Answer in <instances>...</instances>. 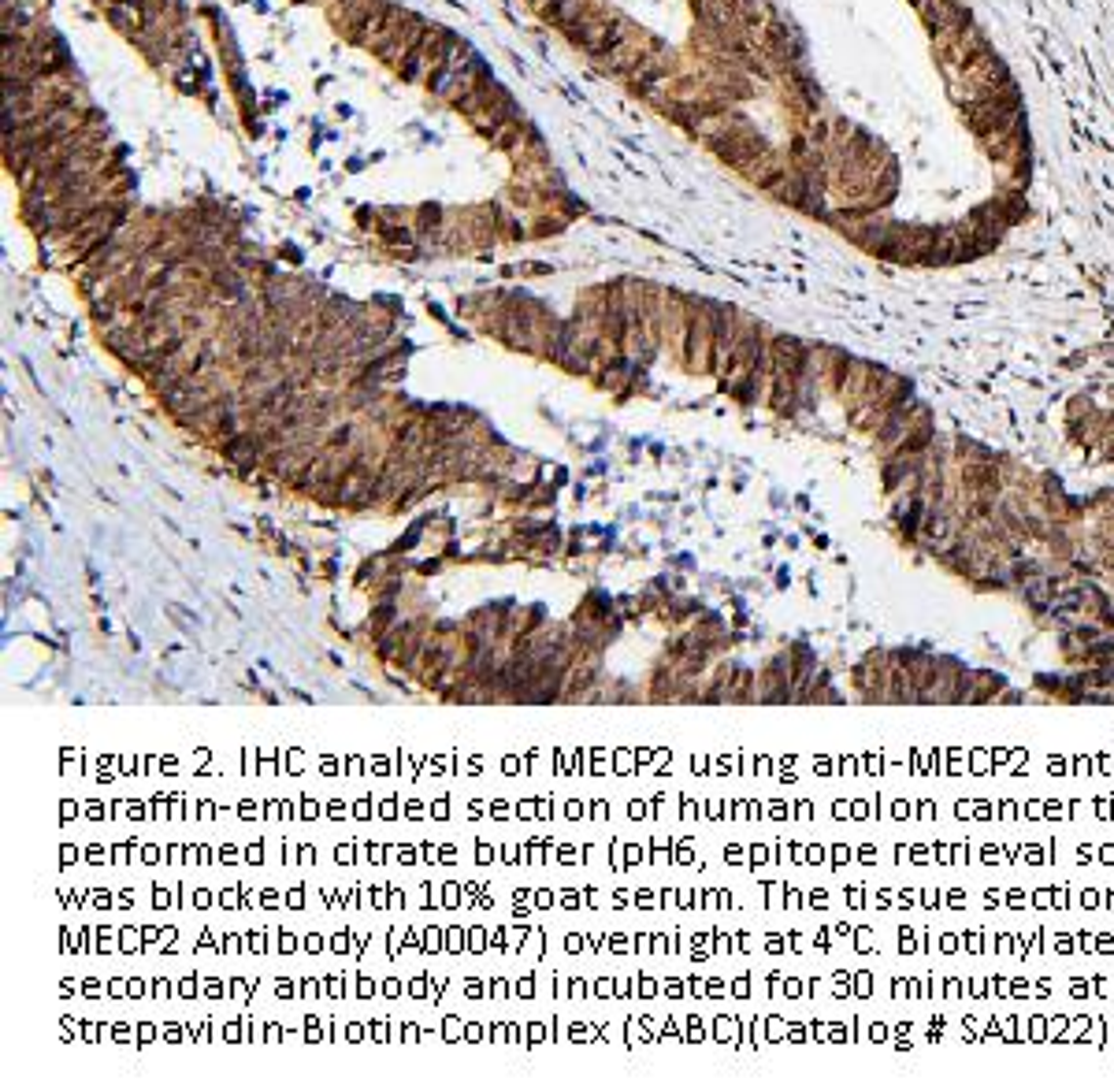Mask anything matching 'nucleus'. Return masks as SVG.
Listing matches in <instances>:
<instances>
[{"instance_id":"obj_1","label":"nucleus","mask_w":1114,"mask_h":1092,"mask_svg":"<svg viewBox=\"0 0 1114 1092\" xmlns=\"http://www.w3.org/2000/svg\"><path fill=\"white\" fill-rule=\"evenodd\" d=\"M965 115V127L973 130L977 138H992L996 130H1007L1010 123H1018L1021 115V93L1014 82H1007L996 97H988V101H981V105H969V109H963Z\"/></svg>"},{"instance_id":"obj_2","label":"nucleus","mask_w":1114,"mask_h":1092,"mask_svg":"<svg viewBox=\"0 0 1114 1092\" xmlns=\"http://www.w3.org/2000/svg\"><path fill=\"white\" fill-rule=\"evenodd\" d=\"M925 413H928V406H925V402H918V398H910L907 406L891 409L888 416H884V424H880L870 435V439H873V454H877L880 461H884V458H891V454H895V446L907 439V431L918 424Z\"/></svg>"},{"instance_id":"obj_3","label":"nucleus","mask_w":1114,"mask_h":1092,"mask_svg":"<svg viewBox=\"0 0 1114 1092\" xmlns=\"http://www.w3.org/2000/svg\"><path fill=\"white\" fill-rule=\"evenodd\" d=\"M965 662L959 654H936V677L921 691V706H955V687L963 680Z\"/></svg>"},{"instance_id":"obj_4","label":"nucleus","mask_w":1114,"mask_h":1092,"mask_svg":"<svg viewBox=\"0 0 1114 1092\" xmlns=\"http://www.w3.org/2000/svg\"><path fill=\"white\" fill-rule=\"evenodd\" d=\"M1007 691V677L996 669H969V695L965 706H988Z\"/></svg>"},{"instance_id":"obj_5","label":"nucleus","mask_w":1114,"mask_h":1092,"mask_svg":"<svg viewBox=\"0 0 1114 1092\" xmlns=\"http://www.w3.org/2000/svg\"><path fill=\"white\" fill-rule=\"evenodd\" d=\"M536 4V16L542 19V22H550V26H557V30H565L569 22H576L579 16H587V8H591L594 0H532Z\"/></svg>"},{"instance_id":"obj_6","label":"nucleus","mask_w":1114,"mask_h":1092,"mask_svg":"<svg viewBox=\"0 0 1114 1092\" xmlns=\"http://www.w3.org/2000/svg\"><path fill=\"white\" fill-rule=\"evenodd\" d=\"M936 431H940V427H936V416H932V409H928L925 416L907 431V439L895 446L891 458H928V446L936 439ZM884 461H888V458H884Z\"/></svg>"},{"instance_id":"obj_7","label":"nucleus","mask_w":1114,"mask_h":1092,"mask_svg":"<svg viewBox=\"0 0 1114 1092\" xmlns=\"http://www.w3.org/2000/svg\"><path fill=\"white\" fill-rule=\"evenodd\" d=\"M1055 643H1058V654H1062V662H1066V666H1070V669L1085 666V647H1089V643L1077 635L1074 625H1070V629H1058Z\"/></svg>"},{"instance_id":"obj_8","label":"nucleus","mask_w":1114,"mask_h":1092,"mask_svg":"<svg viewBox=\"0 0 1114 1092\" xmlns=\"http://www.w3.org/2000/svg\"><path fill=\"white\" fill-rule=\"evenodd\" d=\"M1085 666H1114V632L1099 635L1095 643L1085 647Z\"/></svg>"},{"instance_id":"obj_9","label":"nucleus","mask_w":1114,"mask_h":1092,"mask_svg":"<svg viewBox=\"0 0 1114 1092\" xmlns=\"http://www.w3.org/2000/svg\"><path fill=\"white\" fill-rule=\"evenodd\" d=\"M1089 416H1095V402L1089 394H1077V398L1066 402V424H1081V420H1089Z\"/></svg>"},{"instance_id":"obj_10","label":"nucleus","mask_w":1114,"mask_h":1092,"mask_svg":"<svg viewBox=\"0 0 1114 1092\" xmlns=\"http://www.w3.org/2000/svg\"><path fill=\"white\" fill-rule=\"evenodd\" d=\"M996 703H1025V695H1021V691H1014V687H1007V691H1003Z\"/></svg>"},{"instance_id":"obj_11","label":"nucleus","mask_w":1114,"mask_h":1092,"mask_svg":"<svg viewBox=\"0 0 1114 1092\" xmlns=\"http://www.w3.org/2000/svg\"><path fill=\"white\" fill-rule=\"evenodd\" d=\"M910 4H918V0H910Z\"/></svg>"}]
</instances>
